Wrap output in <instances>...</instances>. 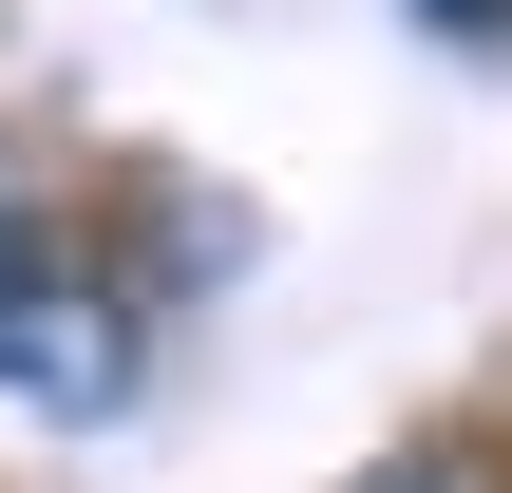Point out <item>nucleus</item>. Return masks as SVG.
<instances>
[{
    "instance_id": "nucleus-1",
    "label": "nucleus",
    "mask_w": 512,
    "mask_h": 493,
    "mask_svg": "<svg viewBox=\"0 0 512 493\" xmlns=\"http://www.w3.org/2000/svg\"><path fill=\"white\" fill-rule=\"evenodd\" d=\"M133 304L95 285V247H57L19 304H0V399H38V418H133Z\"/></svg>"
},
{
    "instance_id": "nucleus-2",
    "label": "nucleus",
    "mask_w": 512,
    "mask_h": 493,
    "mask_svg": "<svg viewBox=\"0 0 512 493\" xmlns=\"http://www.w3.org/2000/svg\"><path fill=\"white\" fill-rule=\"evenodd\" d=\"M342 493H512V437H494V418H437V437H399V456H361Z\"/></svg>"
},
{
    "instance_id": "nucleus-3",
    "label": "nucleus",
    "mask_w": 512,
    "mask_h": 493,
    "mask_svg": "<svg viewBox=\"0 0 512 493\" xmlns=\"http://www.w3.org/2000/svg\"><path fill=\"white\" fill-rule=\"evenodd\" d=\"M57 247H76V228H57V209H0V304H19V285H38V266H57Z\"/></svg>"
},
{
    "instance_id": "nucleus-4",
    "label": "nucleus",
    "mask_w": 512,
    "mask_h": 493,
    "mask_svg": "<svg viewBox=\"0 0 512 493\" xmlns=\"http://www.w3.org/2000/svg\"><path fill=\"white\" fill-rule=\"evenodd\" d=\"M418 19H437V38H512V0H418Z\"/></svg>"
}]
</instances>
